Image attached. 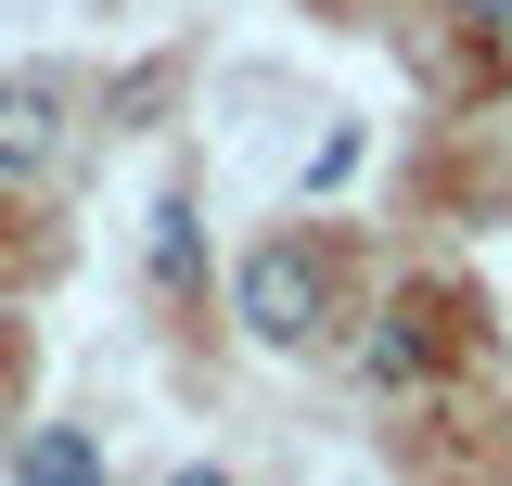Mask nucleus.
Instances as JSON below:
<instances>
[{
	"mask_svg": "<svg viewBox=\"0 0 512 486\" xmlns=\"http://www.w3.org/2000/svg\"><path fill=\"white\" fill-rule=\"evenodd\" d=\"M231 307H244L256 346H308L320 333V256L308 243H256L244 269H231Z\"/></svg>",
	"mask_w": 512,
	"mask_h": 486,
	"instance_id": "1",
	"label": "nucleus"
},
{
	"mask_svg": "<svg viewBox=\"0 0 512 486\" xmlns=\"http://www.w3.org/2000/svg\"><path fill=\"white\" fill-rule=\"evenodd\" d=\"M52 167H64V90L0 77V180H52Z\"/></svg>",
	"mask_w": 512,
	"mask_h": 486,
	"instance_id": "2",
	"label": "nucleus"
},
{
	"mask_svg": "<svg viewBox=\"0 0 512 486\" xmlns=\"http://www.w3.org/2000/svg\"><path fill=\"white\" fill-rule=\"evenodd\" d=\"M13 474H26V486H103V448L64 435V423H39L26 448H13Z\"/></svg>",
	"mask_w": 512,
	"mask_h": 486,
	"instance_id": "3",
	"label": "nucleus"
},
{
	"mask_svg": "<svg viewBox=\"0 0 512 486\" xmlns=\"http://www.w3.org/2000/svg\"><path fill=\"white\" fill-rule=\"evenodd\" d=\"M461 13H487V26H500V13H512V0H461Z\"/></svg>",
	"mask_w": 512,
	"mask_h": 486,
	"instance_id": "4",
	"label": "nucleus"
}]
</instances>
